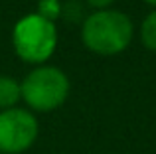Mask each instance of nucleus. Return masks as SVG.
Returning a JSON list of instances; mask_svg holds the SVG:
<instances>
[{"mask_svg":"<svg viewBox=\"0 0 156 154\" xmlns=\"http://www.w3.org/2000/svg\"><path fill=\"white\" fill-rule=\"evenodd\" d=\"M85 4H89L91 8H95V12H97V10H109V8L115 4V0H85Z\"/></svg>","mask_w":156,"mask_h":154,"instance_id":"9","label":"nucleus"},{"mask_svg":"<svg viewBox=\"0 0 156 154\" xmlns=\"http://www.w3.org/2000/svg\"><path fill=\"white\" fill-rule=\"evenodd\" d=\"M22 101L32 113H51L65 103L69 79L59 67L38 65L20 81Z\"/></svg>","mask_w":156,"mask_h":154,"instance_id":"2","label":"nucleus"},{"mask_svg":"<svg viewBox=\"0 0 156 154\" xmlns=\"http://www.w3.org/2000/svg\"><path fill=\"white\" fill-rule=\"evenodd\" d=\"M40 135V123L28 109L0 111V154H22L30 150Z\"/></svg>","mask_w":156,"mask_h":154,"instance_id":"4","label":"nucleus"},{"mask_svg":"<svg viewBox=\"0 0 156 154\" xmlns=\"http://www.w3.org/2000/svg\"><path fill=\"white\" fill-rule=\"evenodd\" d=\"M61 18L69 24L85 20L83 4H81L79 0H65V2H61Z\"/></svg>","mask_w":156,"mask_h":154,"instance_id":"7","label":"nucleus"},{"mask_svg":"<svg viewBox=\"0 0 156 154\" xmlns=\"http://www.w3.org/2000/svg\"><path fill=\"white\" fill-rule=\"evenodd\" d=\"M140 40L144 44V47H148L150 51H156V8L142 20Z\"/></svg>","mask_w":156,"mask_h":154,"instance_id":"6","label":"nucleus"},{"mask_svg":"<svg viewBox=\"0 0 156 154\" xmlns=\"http://www.w3.org/2000/svg\"><path fill=\"white\" fill-rule=\"evenodd\" d=\"M134 26L126 14L119 10H97L83 20L81 40L85 47L97 55H117L129 47Z\"/></svg>","mask_w":156,"mask_h":154,"instance_id":"1","label":"nucleus"},{"mask_svg":"<svg viewBox=\"0 0 156 154\" xmlns=\"http://www.w3.org/2000/svg\"><path fill=\"white\" fill-rule=\"evenodd\" d=\"M12 46L18 58L32 65H46L57 47V28L38 14L20 18L12 32Z\"/></svg>","mask_w":156,"mask_h":154,"instance_id":"3","label":"nucleus"},{"mask_svg":"<svg viewBox=\"0 0 156 154\" xmlns=\"http://www.w3.org/2000/svg\"><path fill=\"white\" fill-rule=\"evenodd\" d=\"M20 101H22L20 81L8 75H0V111L14 109Z\"/></svg>","mask_w":156,"mask_h":154,"instance_id":"5","label":"nucleus"},{"mask_svg":"<svg viewBox=\"0 0 156 154\" xmlns=\"http://www.w3.org/2000/svg\"><path fill=\"white\" fill-rule=\"evenodd\" d=\"M36 14L55 24V20L61 16V2L59 0H40L38 2V12H36Z\"/></svg>","mask_w":156,"mask_h":154,"instance_id":"8","label":"nucleus"},{"mask_svg":"<svg viewBox=\"0 0 156 154\" xmlns=\"http://www.w3.org/2000/svg\"><path fill=\"white\" fill-rule=\"evenodd\" d=\"M142 2H146V4H150L152 8H156V0H142Z\"/></svg>","mask_w":156,"mask_h":154,"instance_id":"10","label":"nucleus"}]
</instances>
